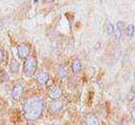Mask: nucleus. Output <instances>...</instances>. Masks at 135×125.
Instances as JSON below:
<instances>
[{"mask_svg":"<svg viewBox=\"0 0 135 125\" xmlns=\"http://www.w3.org/2000/svg\"><path fill=\"white\" fill-rule=\"evenodd\" d=\"M44 110V100L40 97H30L23 104V114L26 120L35 121L39 119Z\"/></svg>","mask_w":135,"mask_h":125,"instance_id":"1","label":"nucleus"},{"mask_svg":"<svg viewBox=\"0 0 135 125\" xmlns=\"http://www.w3.org/2000/svg\"><path fill=\"white\" fill-rule=\"evenodd\" d=\"M37 69V59L35 57H28L23 64V73L26 77L32 78Z\"/></svg>","mask_w":135,"mask_h":125,"instance_id":"2","label":"nucleus"},{"mask_svg":"<svg viewBox=\"0 0 135 125\" xmlns=\"http://www.w3.org/2000/svg\"><path fill=\"white\" fill-rule=\"evenodd\" d=\"M17 53H18L19 58L27 59L30 55V46L26 44H19L17 45Z\"/></svg>","mask_w":135,"mask_h":125,"instance_id":"3","label":"nucleus"},{"mask_svg":"<svg viewBox=\"0 0 135 125\" xmlns=\"http://www.w3.org/2000/svg\"><path fill=\"white\" fill-rule=\"evenodd\" d=\"M23 94V85L21 84H16L13 88H12V92H11V96L12 98L15 100V101H19L21 96Z\"/></svg>","mask_w":135,"mask_h":125,"instance_id":"4","label":"nucleus"},{"mask_svg":"<svg viewBox=\"0 0 135 125\" xmlns=\"http://www.w3.org/2000/svg\"><path fill=\"white\" fill-rule=\"evenodd\" d=\"M62 95H63V91L59 86H52L48 92V97L52 100H58L59 98L62 97Z\"/></svg>","mask_w":135,"mask_h":125,"instance_id":"5","label":"nucleus"},{"mask_svg":"<svg viewBox=\"0 0 135 125\" xmlns=\"http://www.w3.org/2000/svg\"><path fill=\"white\" fill-rule=\"evenodd\" d=\"M63 106H64V104L61 100H55V101L49 103V110L57 113V111H60L63 108Z\"/></svg>","mask_w":135,"mask_h":125,"instance_id":"6","label":"nucleus"},{"mask_svg":"<svg viewBox=\"0 0 135 125\" xmlns=\"http://www.w3.org/2000/svg\"><path fill=\"white\" fill-rule=\"evenodd\" d=\"M48 80H49V75L46 72H40L37 75V82L40 85H45Z\"/></svg>","mask_w":135,"mask_h":125,"instance_id":"7","label":"nucleus"},{"mask_svg":"<svg viewBox=\"0 0 135 125\" xmlns=\"http://www.w3.org/2000/svg\"><path fill=\"white\" fill-rule=\"evenodd\" d=\"M85 124L86 125H100L98 117L93 114H87L85 116Z\"/></svg>","mask_w":135,"mask_h":125,"instance_id":"8","label":"nucleus"},{"mask_svg":"<svg viewBox=\"0 0 135 125\" xmlns=\"http://www.w3.org/2000/svg\"><path fill=\"white\" fill-rule=\"evenodd\" d=\"M123 31H124V22L123 21H118L117 22V25L115 28V32H114V35H115V39L116 40H120L122 37H123Z\"/></svg>","mask_w":135,"mask_h":125,"instance_id":"9","label":"nucleus"},{"mask_svg":"<svg viewBox=\"0 0 135 125\" xmlns=\"http://www.w3.org/2000/svg\"><path fill=\"white\" fill-rule=\"evenodd\" d=\"M82 62H81V60L80 59H74L72 63H71V69H72V72L74 73V74H79L81 70H82Z\"/></svg>","mask_w":135,"mask_h":125,"instance_id":"10","label":"nucleus"},{"mask_svg":"<svg viewBox=\"0 0 135 125\" xmlns=\"http://www.w3.org/2000/svg\"><path fill=\"white\" fill-rule=\"evenodd\" d=\"M8 68L11 74H17L19 72V62L16 59H12L8 64Z\"/></svg>","mask_w":135,"mask_h":125,"instance_id":"11","label":"nucleus"},{"mask_svg":"<svg viewBox=\"0 0 135 125\" xmlns=\"http://www.w3.org/2000/svg\"><path fill=\"white\" fill-rule=\"evenodd\" d=\"M58 76L59 78H66L68 76V72H67V68L64 64H61L58 66Z\"/></svg>","mask_w":135,"mask_h":125,"instance_id":"12","label":"nucleus"},{"mask_svg":"<svg viewBox=\"0 0 135 125\" xmlns=\"http://www.w3.org/2000/svg\"><path fill=\"white\" fill-rule=\"evenodd\" d=\"M106 32H107V34L108 35H112V34H114V32H115V26L113 25V23L110 21V20H106Z\"/></svg>","mask_w":135,"mask_h":125,"instance_id":"13","label":"nucleus"},{"mask_svg":"<svg viewBox=\"0 0 135 125\" xmlns=\"http://www.w3.org/2000/svg\"><path fill=\"white\" fill-rule=\"evenodd\" d=\"M126 34L128 37H132L135 34V25L133 23H130L126 26Z\"/></svg>","mask_w":135,"mask_h":125,"instance_id":"14","label":"nucleus"},{"mask_svg":"<svg viewBox=\"0 0 135 125\" xmlns=\"http://www.w3.org/2000/svg\"><path fill=\"white\" fill-rule=\"evenodd\" d=\"M134 99H135V88L132 87V88L129 91V93L127 94V101H128V102H133Z\"/></svg>","mask_w":135,"mask_h":125,"instance_id":"15","label":"nucleus"},{"mask_svg":"<svg viewBox=\"0 0 135 125\" xmlns=\"http://www.w3.org/2000/svg\"><path fill=\"white\" fill-rule=\"evenodd\" d=\"M130 115H131V118H132V120L135 122V106H133L132 108H131V113H130Z\"/></svg>","mask_w":135,"mask_h":125,"instance_id":"16","label":"nucleus"},{"mask_svg":"<svg viewBox=\"0 0 135 125\" xmlns=\"http://www.w3.org/2000/svg\"><path fill=\"white\" fill-rule=\"evenodd\" d=\"M3 62V51L0 48V64Z\"/></svg>","mask_w":135,"mask_h":125,"instance_id":"17","label":"nucleus"},{"mask_svg":"<svg viewBox=\"0 0 135 125\" xmlns=\"http://www.w3.org/2000/svg\"><path fill=\"white\" fill-rule=\"evenodd\" d=\"M120 125H129V123H128V121H127L126 119H124V120L122 121V124Z\"/></svg>","mask_w":135,"mask_h":125,"instance_id":"18","label":"nucleus"},{"mask_svg":"<svg viewBox=\"0 0 135 125\" xmlns=\"http://www.w3.org/2000/svg\"><path fill=\"white\" fill-rule=\"evenodd\" d=\"M25 125H34V124H33V123H31V122H30V123H26V124H25Z\"/></svg>","mask_w":135,"mask_h":125,"instance_id":"19","label":"nucleus"}]
</instances>
